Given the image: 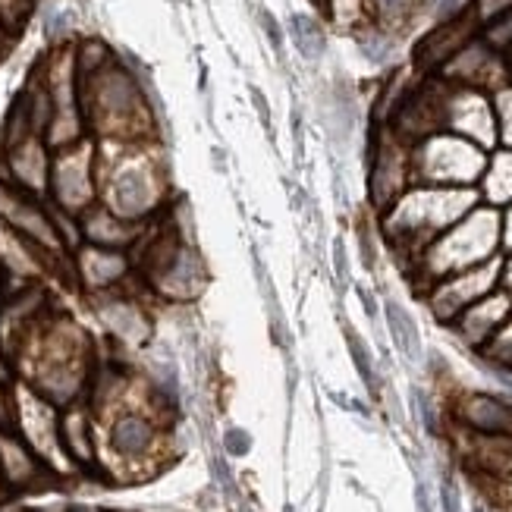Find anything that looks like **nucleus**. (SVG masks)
Returning a JSON list of instances; mask_svg holds the SVG:
<instances>
[{
  "label": "nucleus",
  "instance_id": "nucleus-1",
  "mask_svg": "<svg viewBox=\"0 0 512 512\" xmlns=\"http://www.w3.org/2000/svg\"><path fill=\"white\" fill-rule=\"evenodd\" d=\"M142 274L151 293H158L176 305H189L208 286V264L198 255V246H186L173 230H164L158 239L145 246Z\"/></svg>",
  "mask_w": 512,
  "mask_h": 512
},
{
  "label": "nucleus",
  "instance_id": "nucleus-20",
  "mask_svg": "<svg viewBox=\"0 0 512 512\" xmlns=\"http://www.w3.org/2000/svg\"><path fill=\"white\" fill-rule=\"evenodd\" d=\"M484 195L487 202L506 205L512 202V151L494 154V161L484 170Z\"/></svg>",
  "mask_w": 512,
  "mask_h": 512
},
{
  "label": "nucleus",
  "instance_id": "nucleus-8",
  "mask_svg": "<svg viewBox=\"0 0 512 512\" xmlns=\"http://www.w3.org/2000/svg\"><path fill=\"white\" fill-rule=\"evenodd\" d=\"M158 440H161V425L145 412H120L110 425V447L114 453L126 462H139L145 456H151L158 450Z\"/></svg>",
  "mask_w": 512,
  "mask_h": 512
},
{
  "label": "nucleus",
  "instance_id": "nucleus-35",
  "mask_svg": "<svg viewBox=\"0 0 512 512\" xmlns=\"http://www.w3.org/2000/svg\"><path fill=\"white\" fill-rule=\"evenodd\" d=\"M7 381V355H4V343H0V384Z\"/></svg>",
  "mask_w": 512,
  "mask_h": 512
},
{
  "label": "nucleus",
  "instance_id": "nucleus-13",
  "mask_svg": "<svg viewBox=\"0 0 512 512\" xmlns=\"http://www.w3.org/2000/svg\"><path fill=\"white\" fill-rule=\"evenodd\" d=\"M79 274L88 286L95 289V293H107V289H114L129 274V261L123 252L85 246L79 252Z\"/></svg>",
  "mask_w": 512,
  "mask_h": 512
},
{
  "label": "nucleus",
  "instance_id": "nucleus-31",
  "mask_svg": "<svg viewBox=\"0 0 512 512\" xmlns=\"http://www.w3.org/2000/svg\"><path fill=\"white\" fill-rule=\"evenodd\" d=\"M440 500H443V509L447 512H459V497H456V487L450 481L440 484Z\"/></svg>",
  "mask_w": 512,
  "mask_h": 512
},
{
  "label": "nucleus",
  "instance_id": "nucleus-14",
  "mask_svg": "<svg viewBox=\"0 0 512 512\" xmlns=\"http://www.w3.org/2000/svg\"><path fill=\"white\" fill-rule=\"evenodd\" d=\"M10 170H13V180L19 183V192H26V195H38L51 180L48 158H44V148L35 136L10 148Z\"/></svg>",
  "mask_w": 512,
  "mask_h": 512
},
{
  "label": "nucleus",
  "instance_id": "nucleus-6",
  "mask_svg": "<svg viewBox=\"0 0 512 512\" xmlns=\"http://www.w3.org/2000/svg\"><path fill=\"white\" fill-rule=\"evenodd\" d=\"M98 315L104 321V327L114 333V337L126 346H145L154 333L151 315L142 308L139 299H132L126 293H117V289H107V293H98Z\"/></svg>",
  "mask_w": 512,
  "mask_h": 512
},
{
  "label": "nucleus",
  "instance_id": "nucleus-2",
  "mask_svg": "<svg viewBox=\"0 0 512 512\" xmlns=\"http://www.w3.org/2000/svg\"><path fill=\"white\" fill-rule=\"evenodd\" d=\"M497 246H500V217L497 211L478 208L456 220L447 236L431 239V246L425 249V267H431L434 277L443 280L450 274L469 271V267L497 258L494 255Z\"/></svg>",
  "mask_w": 512,
  "mask_h": 512
},
{
  "label": "nucleus",
  "instance_id": "nucleus-39",
  "mask_svg": "<svg viewBox=\"0 0 512 512\" xmlns=\"http://www.w3.org/2000/svg\"><path fill=\"white\" fill-rule=\"evenodd\" d=\"M475 512H484V509H475Z\"/></svg>",
  "mask_w": 512,
  "mask_h": 512
},
{
  "label": "nucleus",
  "instance_id": "nucleus-5",
  "mask_svg": "<svg viewBox=\"0 0 512 512\" xmlns=\"http://www.w3.org/2000/svg\"><path fill=\"white\" fill-rule=\"evenodd\" d=\"M161 192L158 183L148 167L142 164H126L123 170L114 173L107 189V211H114L123 220H132V224H142V220L158 208Z\"/></svg>",
  "mask_w": 512,
  "mask_h": 512
},
{
  "label": "nucleus",
  "instance_id": "nucleus-37",
  "mask_svg": "<svg viewBox=\"0 0 512 512\" xmlns=\"http://www.w3.org/2000/svg\"><path fill=\"white\" fill-rule=\"evenodd\" d=\"M0 302H4V264H0Z\"/></svg>",
  "mask_w": 512,
  "mask_h": 512
},
{
  "label": "nucleus",
  "instance_id": "nucleus-29",
  "mask_svg": "<svg viewBox=\"0 0 512 512\" xmlns=\"http://www.w3.org/2000/svg\"><path fill=\"white\" fill-rule=\"evenodd\" d=\"M333 271H337V280H349V258H346V246L343 239L333 242Z\"/></svg>",
  "mask_w": 512,
  "mask_h": 512
},
{
  "label": "nucleus",
  "instance_id": "nucleus-36",
  "mask_svg": "<svg viewBox=\"0 0 512 512\" xmlns=\"http://www.w3.org/2000/svg\"><path fill=\"white\" fill-rule=\"evenodd\" d=\"M214 164H217V170H227V154L220 148H214Z\"/></svg>",
  "mask_w": 512,
  "mask_h": 512
},
{
  "label": "nucleus",
  "instance_id": "nucleus-11",
  "mask_svg": "<svg viewBox=\"0 0 512 512\" xmlns=\"http://www.w3.org/2000/svg\"><path fill=\"white\" fill-rule=\"evenodd\" d=\"M472 29H475V16H453L418 44L415 48V63L431 70V66H443L450 63L465 44L472 41Z\"/></svg>",
  "mask_w": 512,
  "mask_h": 512
},
{
  "label": "nucleus",
  "instance_id": "nucleus-30",
  "mask_svg": "<svg viewBox=\"0 0 512 512\" xmlns=\"http://www.w3.org/2000/svg\"><path fill=\"white\" fill-rule=\"evenodd\" d=\"M500 246L506 252H512V205L506 208V214L500 217Z\"/></svg>",
  "mask_w": 512,
  "mask_h": 512
},
{
  "label": "nucleus",
  "instance_id": "nucleus-33",
  "mask_svg": "<svg viewBox=\"0 0 512 512\" xmlns=\"http://www.w3.org/2000/svg\"><path fill=\"white\" fill-rule=\"evenodd\" d=\"M252 101H255V107H258L261 123L267 126V123H271V107H267V101H264V95L258 92V88H252Z\"/></svg>",
  "mask_w": 512,
  "mask_h": 512
},
{
  "label": "nucleus",
  "instance_id": "nucleus-38",
  "mask_svg": "<svg viewBox=\"0 0 512 512\" xmlns=\"http://www.w3.org/2000/svg\"><path fill=\"white\" fill-rule=\"evenodd\" d=\"M0 484H4V475H0Z\"/></svg>",
  "mask_w": 512,
  "mask_h": 512
},
{
  "label": "nucleus",
  "instance_id": "nucleus-27",
  "mask_svg": "<svg viewBox=\"0 0 512 512\" xmlns=\"http://www.w3.org/2000/svg\"><path fill=\"white\" fill-rule=\"evenodd\" d=\"M359 252H362V261L368 271H374V264H377V249H374V236L368 227H359Z\"/></svg>",
  "mask_w": 512,
  "mask_h": 512
},
{
  "label": "nucleus",
  "instance_id": "nucleus-17",
  "mask_svg": "<svg viewBox=\"0 0 512 512\" xmlns=\"http://www.w3.org/2000/svg\"><path fill=\"white\" fill-rule=\"evenodd\" d=\"M57 440L63 443V450L70 453L76 462H92V428H88V415L79 406H70L57 421Z\"/></svg>",
  "mask_w": 512,
  "mask_h": 512
},
{
  "label": "nucleus",
  "instance_id": "nucleus-16",
  "mask_svg": "<svg viewBox=\"0 0 512 512\" xmlns=\"http://www.w3.org/2000/svg\"><path fill=\"white\" fill-rule=\"evenodd\" d=\"M41 472V465L32 453V447H26L19 437H13L10 431H0V475H4V484L10 487H29Z\"/></svg>",
  "mask_w": 512,
  "mask_h": 512
},
{
  "label": "nucleus",
  "instance_id": "nucleus-9",
  "mask_svg": "<svg viewBox=\"0 0 512 512\" xmlns=\"http://www.w3.org/2000/svg\"><path fill=\"white\" fill-rule=\"evenodd\" d=\"M459 421L478 437H512V403L494 393H469L456 409Z\"/></svg>",
  "mask_w": 512,
  "mask_h": 512
},
{
  "label": "nucleus",
  "instance_id": "nucleus-26",
  "mask_svg": "<svg viewBox=\"0 0 512 512\" xmlns=\"http://www.w3.org/2000/svg\"><path fill=\"white\" fill-rule=\"evenodd\" d=\"M390 48H393V44H390L387 38H381V35H368V38H362V51H365V57L374 60V63H381V60L390 54Z\"/></svg>",
  "mask_w": 512,
  "mask_h": 512
},
{
  "label": "nucleus",
  "instance_id": "nucleus-24",
  "mask_svg": "<svg viewBox=\"0 0 512 512\" xmlns=\"http://www.w3.org/2000/svg\"><path fill=\"white\" fill-rule=\"evenodd\" d=\"M512 10V0H475V22H494Z\"/></svg>",
  "mask_w": 512,
  "mask_h": 512
},
{
  "label": "nucleus",
  "instance_id": "nucleus-34",
  "mask_svg": "<svg viewBox=\"0 0 512 512\" xmlns=\"http://www.w3.org/2000/svg\"><path fill=\"white\" fill-rule=\"evenodd\" d=\"M359 299H362V305H365V311H368V318H377V305H374V299H371L368 289H359Z\"/></svg>",
  "mask_w": 512,
  "mask_h": 512
},
{
  "label": "nucleus",
  "instance_id": "nucleus-3",
  "mask_svg": "<svg viewBox=\"0 0 512 512\" xmlns=\"http://www.w3.org/2000/svg\"><path fill=\"white\" fill-rule=\"evenodd\" d=\"M415 170L431 183H443L447 189H462L484 170V154L475 142L459 136H431L415 154Z\"/></svg>",
  "mask_w": 512,
  "mask_h": 512
},
{
  "label": "nucleus",
  "instance_id": "nucleus-4",
  "mask_svg": "<svg viewBox=\"0 0 512 512\" xmlns=\"http://www.w3.org/2000/svg\"><path fill=\"white\" fill-rule=\"evenodd\" d=\"M0 214H4L7 227L16 233L19 242L38 249V252H60L63 233L57 220L41 211L26 192H0Z\"/></svg>",
  "mask_w": 512,
  "mask_h": 512
},
{
  "label": "nucleus",
  "instance_id": "nucleus-10",
  "mask_svg": "<svg viewBox=\"0 0 512 512\" xmlns=\"http://www.w3.org/2000/svg\"><path fill=\"white\" fill-rule=\"evenodd\" d=\"M509 311H512V296L503 293V289H494V293H487L484 299L465 308L453 324L472 346H487L494 333L509 321Z\"/></svg>",
  "mask_w": 512,
  "mask_h": 512
},
{
  "label": "nucleus",
  "instance_id": "nucleus-22",
  "mask_svg": "<svg viewBox=\"0 0 512 512\" xmlns=\"http://www.w3.org/2000/svg\"><path fill=\"white\" fill-rule=\"evenodd\" d=\"M484 44H487L491 51H512V10L503 13V16L494 19V22H487Z\"/></svg>",
  "mask_w": 512,
  "mask_h": 512
},
{
  "label": "nucleus",
  "instance_id": "nucleus-32",
  "mask_svg": "<svg viewBox=\"0 0 512 512\" xmlns=\"http://www.w3.org/2000/svg\"><path fill=\"white\" fill-rule=\"evenodd\" d=\"M500 289L512 296V252H509V261H500Z\"/></svg>",
  "mask_w": 512,
  "mask_h": 512
},
{
  "label": "nucleus",
  "instance_id": "nucleus-19",
  "mask_svg": "<svg viewBox=\"0 0 512 512\" xmlns=\"http://www.w3.org/2000/svg\"><path fill=\"white\" fill-rule=\"evenodd\" d=\"M289 35H293L296 51H299L308 63H318V60L327 54V35H324V29H321V22H318V19L296 13L293 19H289Z\"/></svg>",
  "mask_w": 512,
  "mask_h": 512
},
{
  "label": "nucleus",
  "instance_id": "nucleus-25",
  "mask_svg": "<svg viewBox=\"0 0 512 512\" xmlns=\"http://www.w3.org/2000/svg\"><path fill=\"white\" fill-rule=\"evenodd\" d=\"M224 447L230 456H246L252 450V437L246 431H239V428H230L227 437H224Z\"/></svg>",
  "mask_w": 512,
  "mask_h": 512
},
{
  "label": "nucleus",
  "instance_id": "nucleus-7",
  "mask_svg": "<svg viewBox=\"0 0 512 512\" xmlns=\"http://www.w3.org/2000/svg\"><path fill=\"white\" fill-rule=\"evenodd\" d=\"M51 186L60 208L66 211H88L95 198V186H92V151L88 148H76L70 154L54 164L51 170Z\"/></svg>",
  "mask_w": 512,
  "mask_h": 512
},
{
  "label": "nucleus",
  "instance_id": "nucleus-18",
  "mask_svg": "<svg viewBox=\"0 0 512 512\" xmlns=\"http://www.w3.org/2000/svg\"><path fill=\"white\" fill-rule=\"evenodd\" d=\"M384 321H387L393 346L403 352L409 362H418L421 359V330H418V321L409 315V308H403L396 299H387Z\"/></svg>",
  "mask_w": 512,
  "mask_h": 512
},
{
  "label": "nucleus",
  "instance_id": "nucleus-21",
  "mask_svg": "<svg viewBox=\"0 0 512 512\" xmlns=\"http://www.w3.org/2000/svg\"><path fill=\"white\" fill-rule=\"evenodd\" d=\"M346 343H349V355H352L355 368H359L362 381L374 390V387H377V377H374V359H371V349L365 346V340H362L359 333H355L352 327H346Z\"/></svg>",
  "mask_w": 512,
  "mask_h": 512
},
{
  "label": "nucleus",
  "instance_id": "nucleus-28",
  "mask_svg": "<svg viewBox=\"0 0 512 512\" xmlns=\"http://www.w3.org/2000/svg\"><path fill=\"white\" fill-rule=\"evenodd\" d=\"M261 29H264V35L271 38V44H274V51L283 57V32H280V26H277V19L271 16V13H261Z\"/></svg>",
  "mask_w": 512,
  "mask_h": 512
},
{
  "label": "nucleus",
  "instance_id": "nucleus-15",
  "mask_svg": "<svg viewBox=\"0 0 512 512\" xmlns=\"http://www.w3.org/2000/svg\"><path fill=\"white\" fill-rule=\"evenodd\" d=\"M403 183H406V161L399 148L384 145L374 154V167H371V195L374 205H393L399 195H403Z\"/></svg>",
  "mask_w": 512,
  "mask_h": 512
},
{
  "label": "nucleus",
  "instance_id": "nucleus-12",
  "mask_svg": "<svg viewBox=\"0 0 512 512\" xmlns=\"http://www.w3.org/2000/svg\"><path fill=\"white\" fill-rule=\"evenodd\" d=\"M79 233L88 239V246L123 252L139 239L142 224L123 220V217H117L114 211H107V208H88L85 217H82V224H79Z\"/></svg>",
  "mask_w": 512,
  "mask_h": 512
},
{
  "label": "nucleus",
  "instance_id": "nucleus-23",
  "mask_svg": "<svg viewBox=\"0 0 512 512\" xmlns=\"http://www.w3.org/2000/svg\"><path fill=\"white\" fill-rule=\"evenodd\" d=\"M494 123L497 136L512 148V88H500L494 98Z\"/></svg>",
  "mask_w": 512,
  "mask_h": 512
}]
</instances>
